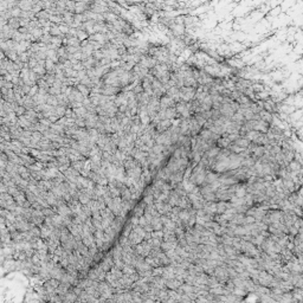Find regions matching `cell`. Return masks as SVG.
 <instances>
[{"label": "cell", "mask_w": 303, "mask_h": 303, "mask_svg": "<svg viewBox=\"0 0 303 303\" xmlns=\"http://www.w3.org/2000/svg\"><path fill=\"white\" fill-rule=\"evenodd\" d=\"M8 25L11 29H17L20 25V18H11L8 20Z\"/></svg>", "instance_id": "1"}]
</instances>
